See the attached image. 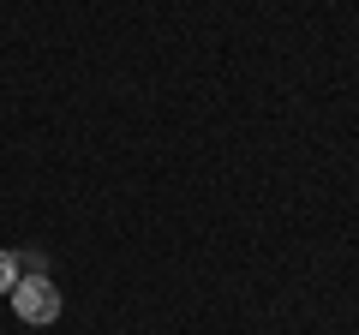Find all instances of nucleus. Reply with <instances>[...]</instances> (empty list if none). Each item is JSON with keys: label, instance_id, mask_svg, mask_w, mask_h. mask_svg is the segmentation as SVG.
<instances>
[{"label": "nucleus", "instance_id": "f257e3e1", "mask_svg": "<svg viewBox=\"0 0 359 335\" xmlns=\"http://www.w3.org/2000/svg\"><path fill=\"white\" fill-rule=\"evenodd\" d=\"M13 311H18L25 323H54V317H60V287H54L48 275H18Z\"/></svg>", "mask_w": 359, "mask_h": 335}, {"label": "nucleus", "instance_id": "f03ea898", "mask_svg": "<svg viewBox=\"0 0 359 335\" xmlns=\"http://www.w3.org/2000/svg\"><path fill=\"white\" fill-rule=\"evenodd\" d=\"M18 270H25V264H18L13 252L0 245V294H13V287H18Z\"/></svg>", "mask_w": 359, "mask_h": 335}]
</instances>
